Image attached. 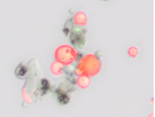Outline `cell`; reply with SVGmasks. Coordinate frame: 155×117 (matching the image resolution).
Returning a JSON list of instances; mask_svg holds the SVG:
<instances>
[{"mask_svg":"<svg viewBox=\"0 0 155 117\" xmlns=\"http://www.w3.org/2000/svg\"><path fill=\"white\" fill-rule=\"evenodd\" d=\"M25 69H21L20 70V72H19V74L21 76L24 75L25 74Z\"/></svg>","mask_w":155,"mask_h":117,"instance_id":"6da1fadb","label":"cell"}]
</instances>
